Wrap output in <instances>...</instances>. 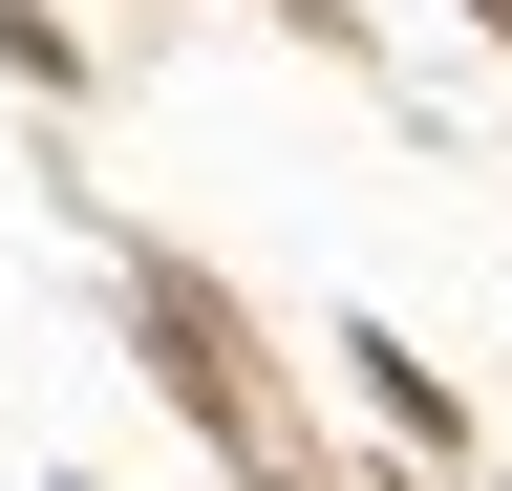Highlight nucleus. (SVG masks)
<instances>
[{
    "instance_id": "obj_1",
    "label": "nucleus",
    "mask_w": 512,
    "mask_h": 491,
    "mask_svg": "<svg viewBox=\"0 0 512 491\" xmlns=\"http://www.w3.org/2000/svg\"><path fill=\"white\" fill-rule=\"evenodd\" d=\"M470 22H512V0H470Z\"/></svg>"
}]
</instances>
